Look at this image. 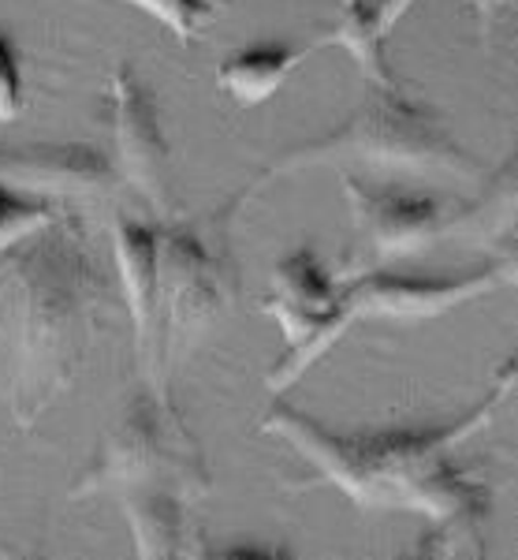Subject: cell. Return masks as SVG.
Here are the masks:
<instances>
[{
    "mask_svg": "<svg viewBox=\"0 0 518 560\" xmlns=\"http://www.w3.org/2000/svg\"><path fill=\"white\" fill-rule=\"evenodd\" d=\"M116 300L79 206L0 255V377L15 427L34 430L75 388L116 322Z\"/></svg>",
    "mask_w": 518,
    "mask_h": 560,
    "instance_id": "obj_1",
    "label": "cell"
},
{
    "mask_svg": "<svg viewBox=\"0 0 518 560\" xmlns=\"http://www.w3.org/2000/svg\"><path fill=\"white\" fill-rule=\"evenodd\" d=\"M515 388V366L507 363L504 382L448 427H396V430H358L335 433L295 411L287 404L269 408L261 430L284 438L321 482L335 486L358 509H403L422 512L433 523L444 520H485L488 490L459 464H451V448L474 438L493 422V411Z\"/></svg>",
    "mask_w": 518,
    "mask_h": 560,
    "instance_id": "obj_2",
    "label": "cell"
},
{
    "mask_svg": "<svg viewBox=\"0 0 518 560\" xmlns=\"http://www.w3.org/2000/svg\"><path fill=\"white\" fill-rule=\"evenodd\" d=\"M317 165H366L417 179H448V184H478L481 176V161L433 108L407 102L403 90H377L340 128L269 161L243 198Z\"/></svg>",
    "mask_w": 518,
    "mask_h": 560,
    "instance_id": "obj_3",
    "label": "cell"
},
{
    "mask_svg": "<svg viewBox=\"0 0 518 560\" xmlns=\"http://www.w3.org/2000/svg\"><path fill=\"white\" fill-rule=\"evenodd\" d=\"M131 486H168V490L205 501L213 490L209 464L198 448L195 433L179 419L176 404L165 388H145L123 408L120 419L102 433L94 459L83 467L71 497H94Z\"/></svg>",
    "mask_w": 518,
    "mask_h": 560,
    "instance_id": "obj_4",
    "label": "cell"
},
{
    "mask_svg": "<svg viewBox=\"0 0 518 560\" xmlns=\"http://www.w3.org/2000/svg\"><path fill=\"white\" fill-rule=\"evenodd\" d=\"M239 277L224 258H213L209 247L187 224H161L157 236V363L168 382L176 366L198 340L228 314L235 303Z\"/></svg>",
    "mask_w": 518,
    "mask_h": 560,
    "instance_id": "obj_5",
    "label": "cell"
},
{
    "mask_svg": "<svg viewBox=\"0 0 518 560\" xmlns=\"http://www.w3.org/2000/svg\"><path fill=\"white\" fill-rule=\"evenodd\" d=\"M343 198L351 210L354 229V255L348 266L335 269V284L366 273V269H385L388 261L417 258L425 250L448 243L456 202L436 195H417L392 184H369V179L348 176L340 179Z\"/></svg>",
    "mask_w": 518,
    "mask_h": 560,
    "instance_id": "obj_6",
    "label": "cell"
},
{
    "mask_svg": "<svg viewBox=\"0 0 518 560\" xmlns=\"http://www.w3.org/2000/svg\"><path fill=\"white\" fill-rule=\"evenodd\" d=\"M261 311L280 322L287 340V351L266 370L269 393L295 385L348 332L340 322V284L310 247L284 255L272 266V288L261 295Z\"/></svg>",
    "mask_w": 518,
    "mask_h": 560,
    "instance_id": "obj_7",
    "label": "cell"
},
{
    "mask_svg": "<svg viewBox=\"0 0 518 560\" xmlns=\"http://www.w3.org/2000/svg\"><path fill=\"white\" fill-rule=\"evenodd\" d=\"M515 284V247L496 255L485 269L467 277H403L388 269H366L340 284V322H433L456 306L493 295Z\"/></svg>",
    "mask_w": 518,
    "mask_h": 560,
    "instance_id": "obj_8",
    "label": "cell"
},
{
    "mask_svg": "<svg viewBox=\"0 0 518 560\" xmlns=\"http://www.w3.org/2000/svg\"><path fill=\"white\" fill-rule=\"evenodd\" d=\"M108 97H113V139L120 184L150 206L153 221H172V147L153 90L139 71L120 60L108 71Z\"/></svg>",
    "mask_w": 518,
    "mask_h": 560,
    "instance_id": "obj_9",
    "label": "cell"
},
{
    "mask_svg": "<svg viewBox=\"0 0 518 560\" xmlns=\"http://www.w3.org/2000/svg\"><path fill=\"white\" fill-rule=\"evenodd\" d=\"M0 179L20 187V191L52 198L60 206L102 202L120 187V173L113 161L86 142L0 150Z\"/></svg>",
    "mask_w": 518,
    "mask_h": 560,
    "instance_id": "obj_10",
    "label": "cell"
},
{
    "mask_svg": "<svg viewBox=\"0 0 518 560\" xmlns=\"http://www.w3.org/2000/svg\"><path fill=\"white\" fill-rule=\"evenodd\" d=\"M157 236L161 221H142V217L120 213L113 221V250L116 273H120V295L131 314L134 351H139V370L153 388H165L157 363Z\"/></svg>",
    "mask_w": 518,
    "mask_h": 560,
    "instance_id": "obj_11",
    "label": "cell"
},
{
    "mask_svg": "<svg viewBox=\"0 0 518 560\" xmlns=\"http://www.w3.org/2000/svg\"><path fill=\"white\" fill-rule=\"evenodd\" d=\"M120 509L131 523L134 553L145 560H168V557H198V520L195 501L168 486H131L120 490Z\"/></svg>",
    "mask_w": 518,
    "mask_h": 560,
    "instance_id": "obj_12",
    "label": "cell"
},
{
    "mask_svg": "<svg viewBox=\"0 0 518 560\" xmlns=\"http://www.w3.org/2000/svg\"><path fill=\"white\" fill-rule=\"evenodd\" d=\"M310 52H314V45L310 49H291V45H247V49H239L235 57H228L216 68V86H221L239 108H258L287 83V75L303 65Z\"/></svg>",
    "mask_w": 518,
    "mask_h": 560,
    "instance_id": "obj_13",
    "label": "cell"
},
{
    "mask_svg": "<svg viewBox=\"0 0 518 560\" xmlns=\"http://www.w3.org/2000/svg\"><path fill=\"white\" fill-rule=\"evenodd\" d=\"M515 158H507V165L488 179L470 206H456L451 217L448 240L467 243V247L488 250L515 243Z\"/></svg>",
    "mask_w": 518,
    "mask_h": 560,
    "instance_id": "obj_14",
    "label": "cell"
},
{
    "mask_svg": "<svg viewBox=\"0 0 518 560\" xmlns=\"http://www.w3.org/2000/svg\"><path fill=\"white\" fill-rule=\"evenodd\" d=\"M385 42L388 38L380 34L369 0H340V15H335L332 31L325 34L314 49H321V45H340L377 90H399L396 75L385 65Z\"/></svg>",
    "mask_w": 518,
    "mask_h": 560,
    "instance_id": "obj_15",
    "label": "cell"
},
{
    "mask_svg": "<svg viewBox=\"0 0 518 560\" xmlns=\"http://www.w3.org/2000/svg\"><path fill=\"white\" fill-rule=\"evenodd\" d=\"M60 210L63 206L52 202V198L20 191V187L0 179V255H8L23 240H31L34 232H42L45 224H52Z\"/></svg>",
    "mask_w": 518,
    "mask_h": 560,
    "instance_id": "obj_16",
    "label": "cell"
},
{
    "mask_svg": "<svg viewBox=\"0 0 518 560\" xmlns=\"http://www.w3.org/2000/svg\"><path fill=\"white\" fill-rule=\"evenodd\" d=\"M123 4L139 8V12L153 15L165 31L176 34L179 42L190 45L221 12V0H123Z\"/></svg>",
    "mask_w": 518,
    "mask_h": 560,
    "instance_id": "obj_17",
    "label": "cell"
},
{
    "mask_svg": "<svg viewBox=\"0 0 518 560\" xmlns=\"http://www.w3.org/2000/svg\"><path fill=\"white\" fill-rule=\"evenodd\" d=\"M26 108V90H23V60L15 49L12 34L0 31V124L20 120Z\"/></svg>",
    "mask_w": 518,
    "mask_h": 560,
    "instance_id": "obj_18",
    "label": "cell"
},
{
    "mask_svg": "<svg viewBox=\"0 0 518 560\" xmlns=\"http://www.w3.org/2000/svg\"><path fill=\"white\" fill-rule=\"evenodd\" d=\"M414 8V0H377L374 4V15H377V26H380V34H392L396 31V23L403 20L407 12Z\"/></svg>",
    "mask_w": 518,
    "mask_h": 560,
    "instance_id": "obj_19",
    "label": "cell"
},
{
    "mask_svg": "<svg viewBox=\"0 0 518 560\" xmlns=\"http://www.w3.org/2000/svg\"><path fill=\"white\" fill-rule=\"evenodd\" d=\"M470 4H474V15H478L481 34H488V31H493V23L499 20V15L511 12L515 0H470Z\"/></svg>",
    "mask_w": 518,
    "mask_h": 560,
    "instance_id": "obj_20",
    "label": "cell"
}]
</instances>
